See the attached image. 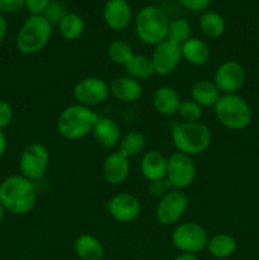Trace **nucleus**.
Returning <instances> with one entry per match:
<instances>
[{
    "label": "nucleus",
    "instance_id": "1",
    "mask_svg": "<svg viewBox=\"0 0 259 260\" xmlns=\"http://www.w3.org/2000/svg\"><path fill=\"white\" fill-rule=\"evenodd\" d=\"M36 183L23 177L13 174L0 182V203L5 212L14 216L29 213L37 203Z\"/></svg>",
    "mask_w": 259,
    "mask_h": 260
},
{
    "label": "nucleus",
    "instance_id": "2",
    "mask_svg": "<svg viewBox=\"0 0 259 260\" xmlns=\"http://www.w3.org/2000/svg\"><path fill=\"white\" fill-rule=\"evenodd\" d=\"M98 119V113L93 109L75 103L61 111L56 127L62 139L68 141H78L91 134Z\"/></svg>",
    "mask_w": 259,
    "mask_h": 260
},
{
    "label": "nucleus",
    "instance_id": "3",
    "mask_svg": "<svg viewBox=\"0 0 259 260\" xmlns=\"http://www.w3.org/2000/svg\"><path fill=\"white\" fill-rule=\"evenodd\" d=\"M52 32L53 25L43 15H29L18 30L15 47L22 55H36L47 46Z\"/></svg>",
    "mask_w": 259,
    "mask_h": 260
},
{
    "label": "nucleus",
    "instance_id": "4",
    "mask_svg": "<svg viewBox=\"0 0 259 260\" xmlns=\"http://www.w3.org/2000/svg\"><path fill=\"white\" fill-rule=\"evenodd\" d=\"M172 141L178 152L193 157L210 147L212 134L201 121L180 122L172 128Z\"/></svg>",
    "mask_w": 259,
    "mask_h": 260
},
{
    "label": "nucleus",
    "instance_id": "5",
    "mask_svg": "<svg viewBox=\"0 0 259 260\" xmlns=\"http://www.w3.org/2000/svg\"><path fill=\"white\" fill-rule=\"evenodd\" d=\"M170 19L156 5H146L135 17V30L141 42L156 46L167 40Z\"/></svg>",
    "mask_w": 259,
    "mask_h": 260
},
{
    "label": "nucleus",
    "instance_id": "6",
    "mask_svg": "<svg viewBox=\"0 0 259 260\" xmlns=\"http://www.w3.org/2000/svg\"><path fill=\"white\" fill-rule=\"evenodd\" d=\"M218 123L231 131H241L251 122V108L248 102L236 94H222L213 107Z\"/></svg>",
    "mask_w": 259,
    "mask_h": 260
},
{
    "label": "nucleus",
    "instance_id": "7",
    "mask_svg": "<svg viewBox=\"0 0 259 260\" xmlns=\"http://www.w3.org/2000/svg\"><path fill=\"white\" fill-rule=\"evenodd\" d=\"M172 244L179 253L196 254L206 250L208 234L202 225L197 222H182L173 230Z\"/></svg>",
    "mask_w": 259,
    "mask_h": 260
},
{
    "label": "nucleus",
    "instance_id": "8",
    "mask_svg": "<svg viewBox=\"0 0 259 260\" xmlns=\"http://www.w3.org/2000/svg\"><path fill=\"white\" fill-rule=\"evenodd\" d=\"M18 165L19 174L32 182H38L45 177L50 167V151L43 144L32 142L20 152Z\"/></svg>",
    "mask_w": 259,
    "mask_h": 260
},
{
    "label": "nucleus",
    "instance_id": "9",
    "mask_svg": "<svg viewBox=\"0 0 259 260\" xmlns=\"http://www.w3.org/2000/svg\"><path fill=\"white\" fill-rule=\"evenodd\" d=\"M189 207V198L183 190L170 189L163 196L155 208V218L163 226L179 223Z\"/></svg>",
    "mask_w": 259,
    "mask_h": 260
},
{
    "label": "nucleus",
    "instance_id": "10",
    "mask_svg": "<svg viewBox=\"0 0 259 260\" xmlns=\"http://www.w3.org/2000/svg\"><path fill=\"white\" fill-rule=\"evenodd\" d=\"M196 172L197 169L193 157L177 151L168 157L165 179L169 183L172 189L184 190L195 182Z\"/></svg>",
    "mask_w": 259,
    "mask_h": 260
},
{
    "label": "nucleus",
    "instance_id": "11",
    "mask_svg": "<svg viewBox=\"0 0 259 260\" xmlns=\"http://www.w3.org/2000/svg\"><path fill=\"white\" fill-rule=\"evenodd\" d=\"M75 102L81 106H101L109 96V84L98 76H86L75 84L73 89Z\"/></svg>",
    "mask_w": 259,
    "mask_h": 260
},
{
    "label": "nucleus",
    "instance_id": "12",
    "mask_svg": "<svg viewBox=\"0 0 259 260\" xmlns=\"http://www.w3.org/2000/svg\"><path fill=\"white\" fill-rule=\"evenodd\" d=\"M246 80L244 66L236 60H226L216 68L213 83L221 94H236Z\"/></svg>",
    "mask_w": 259,
    "mask_h": 260
},
{
    "label": "nucleus",
    "instance_id": "13",
    "mask_svg": "<svg viewBox=\"0 0 259 260\" xmlns=\"http://www.w3.org/2000/svg\"><path fill=\"white\" fill-rule=\"evenodd\" d=\"M155 75L168 76L174 73L182 61L180 46L169 40L155 46L151 56Z\"/></svg>",
    "mask_w": 259,
    "mask_h": 260
},
{
    "label": "nucleus",
    "instance_id": "14",
    "mask_svg": "<svg viewBox=\"0 0 259 260\" xmlns=\"http://www.w3.org/2000/svg\"><path fill=\"white\" fill-rule=\"evenodd\" d=\"M109 216L118 223H131L141 213V202L131 193H117L107 205Z\"/></svg>",
    "mask_w": 259,
    "mask_h": 260
},
{
    "label": "nucleus",
    "instance_id": "15",
    "mask_svg": "<svg viewBox=\"0 0 259 260\" xmlns=\"http://www.w3.org/2000/svg\"><path fill=\"white\" fill-rule=\"evenodd\" d=\"M103 19L114 32L126 29L132 22V8L127 0H107L103 7Z\"/></svg>",
    "mask_w": 259,
    "mask_h": 260
},
{
    "label": "nucleus",
    "instance_id": "16",
    "mask_svg": "<svg viewBox=\"0 0 259 260\" xmlns=\"http://www.w3.org/2000/svg\"><path fill=\"white\" fill-rule=\"evenodd\" d=\"M130 170V159L119 151L111 152L103 161V178L111 185L123 184L128 179Z\"/></svg>",
    "mask_w": 259,
    "mask_h": 260
},
{
    "label": "nucleus",
    "instance_id": "17",
    "mask_svg": "<svg viewBox=\"0 0 259 260\" xmlns=\"http://www.w3.org/2000/svg\"><path fill=\"white\" fill-rule=\"evenodd\" d=\"M109 94L122 103H135L144 94L141 83L127 75L117 76L109 83Z\"/></svg>",
    "mask_w": 259,
    "mask_h": 260
},
{
    "label": "nucleus",
    "instance_id": "18",
    "mask_svg": "<svg viewBox=\"0 0 259 260\" xmlns=\"http://www.w3.org/2000/svg\"><path fill=\"white\" fill-rule=\"evenodd\" d=\"M168 167V157L159 150H149L145 152L140 161V172L147 182H156L165 179Z\"/></svg>",
    "mask_w": 259,
    "mask_h": 260
},
{
    "label": "nucleus",
    "instance_id": "19",
    "mask_svg": "<svg viewBox=\"0 0 259 260\" xmlns=\"http://www.w3.org/2000/svg\"><path fill=\"white\" fill-rule=\"evenodd\" d=\"M91 134L96 144L101 145L104 149H113L118 146L122 137L119 124L108 117H99Z\"/></svg>",
    "mask_w": 259,
    "mask_h": 260
},
{
    "label": "nucleus",
    "instance_id": "20",
    "mask_svg": "<svg viewBox=\"0 0 259 260\" xmlns=\"http://www.w3.org/2000/svg\"><path fill=\"white\" fill-rule=\"evenodd\" d=\"M180 96L174 88L161 85L152 93V106L154 109L161 116H174L178 113L180 106Z\"/></svg>",
    "mask_w": 259,
    "mask_h": 260
},
{
    "label": "nucleus",
    "instance_id": "21",
    "mask_svg": "<svg viewBox=\"0 0 259 260\" xmlns=\"http://www.w3.org/2000/svg\"><path fill=\"white\" fill-rule=\"evenodd\" d=\"M182 60L193 66H203L210 61L211 50L207 43L201 38L190 37L180 46Z\"/></svg>",
    "mask_w": 259,
    "mask_h": 260
},
{
    "label": "nucleus",
    "instance_id": "22",
    "mask_svg": "<svg viewBox=\"0 0 259 260\" xmlns=\"http://www.w3.org/2000/svg\"><path fill=\"white\" fill-rule=\"evenodd\" d=\"M74 251L80 260H102L104 256V246L96 236L91 234H81L74 241Z\"/></svg>",
    "mask_w": 259,
    "mask_h": 260
},
{
    "label": "nucleus",
    "instance_id": "23",
    "mask_svg": "<svg viewBox=\"0 0 259 260\" xmlns=\"http://www.w3.org/2000/svg\"><path fill=\"white\" fill-rule=\"evenodd\" d=\"M222 95L213 80L202 79L193 84L190 89V99L200 104L202 108H210L215 107L220 96Z\"/></svg>",
    "mask_w": 259,
    "mask_h": 260
},
{
    "label": "nucleus",
    "instance_id": "24",
    "mask_svg": "<svg viewBox=\"0 0 259 260\" xmlns=\"http://www.w3.org/2000/svg\"><path fill=\"white\" fill-rule=\"evenodd\" d=\"M236 249H238V243L235 238L226 233L215 234L208 238L207 246H206L207 253L216 259L230 258L231 255H234Z\"/></svg>",
    "mask_w": 259,
    "mask_h": 260
},
{
    "label": "nucleus",
    "instance_id": "25",
    "mask_svg": "<svg viewBox=\"0 0 259 260\" xmlns=\"http://www.w3.org/2000/svg\"><path fill=\"white\" fill-rule=\"evenodd\" d=\"M124 73L127 76L140 81L147 80L155 75L154 65H152L151 57L142 53H135L128 62L123 66Z\"/></svg>",
    "mask_w": 259,
    "mask_h": 260
},
{
    "label": "nucleus",
    "instance_id": "26",
    "mask_svg": "<svg viewBox=\"0 0 259 260\" xmlns=\"http://www.w3.org/2000/svg\"><path fill=\"white\" fill-rule=\"evenodd\" d=\"M198 27L205 37L216 40L220 38L226 30L225 18L215 10H206L201 13L200 20H198Z\"/></svg>",
    "mask_w": 259,
    "mask_h": 260
},
{
    "label": "nucleus",
    "instance_id": "27",
    "mask_svg": "<svg viewBox=\"0 0 259 260\" xmlns=\"http://www.w3.org/2000/svg\"><path fill=\"white\" fill-rule=\"evenodd\" d=\"M60 36L66 41H76L83 36L85 30V23L79 14L70 13L63 17V19L57 25Z\"/></svg>",
    "mask_w": 259,
    "mask_h": 260
},
{
    "label": "nucleus",
    "instance_id": "28",
    "mask_svg": "<svg viewBox=\"0 0 259 260\" xmlns=\"http://www.w3.org/2000/svg\"><path fill=\"white\" fill-rule=\"evenodd\" d=\"M145 146H146V139L144 135L139 131H130L122 135L118 144V151L130 159L141 154Z\"/></svg>",
    "mask_w": 259,
    "mask_h": 260
},
{
    "label": "nucleus",
    "instance_id": "29",
    "mask_svg": "<svg viewBox=\"0 0 259 260\" xmlns=\"http://www.w3.org/2000/svg\"><path fill=\"white\" fill-rule=\"evenodd\" d=\"M190 37H192V25H190L189 20L184 19V18H175V19L170 20L167 40L182 46Z\"/></svg>",
    "mask_w": 259,
    "mask_h": 260
},
{
    "label": "nucleus",
    "instance_id": "30",
    "mask_svg": "<svg viewBox=\"0 0 259 260\" xmlns=\"http://www.w3.org/2000/svg\"><path fill=\"white\" fill-rule=\"evenodd\" d=\"M107 52H108V57L112 62L121 66L126 65L130 58L135 55L132 46L122 40H116L109 43Z\"/></svg>",
    "mask_w": 259,
    "mask_h": 260
},
{
    "label": "nucleus",
    "instance_id": "31",
    "mask_svg": "<svg viewBox=\"0 0 259 260\" xmlns=\"http://www.w3.org/2000/svg\"><path fill=\"white\" fill-rule=\"evenodd\" d=\"M183 122H198L203 114V108L193 99H185L180 102L178 113Z\"/></svg>",
    "mask_w": 259,
    "mask_h": 260
},
{
    "label": "nucleus",
    "instance_id": "32",
    "mask_svg": "<svg viewBox=\"0 0 259 260\" xmlns=\"http://www.w3.org/2000/svg\"><path fill=\"white\" fill-rule=\"evenodd\" d=\"M68 13L69 12L63 3L58 2V0H52V2L48 4V7L46 8V10L43 12L42 15L52 25H58V23L63 19V17H65Z\"/></svg>",
    "mask_w": 259,
    "mask_h": 260
},
{
    "label": "nucleus",
    "instance_id": "33",
    "mask_svg": "<svg viewBox=\"0 0 259 260\" xmlns=\"http://www.w3.org/2000/svg\"><path fill=\"white\" fill-rule=\"evenodd\" d=\"M13 118H14V111H13L12 104L8 103L4 99H0V129L4 131L7 127H9Z\"/></svg>",
    "mask_w": 259,
    "mask_h": 260
},
{
    "label": "nucleus",
    "instance_id": "34",
    "mask_svg": "<svg viewBox=\"0 0 259 260\" xmlns=\"http://www.w3.org/2000/svg\"><path fill=\"white\" fill-rule=\"evenodd\" d=\"M183 8L193 13H203L208 10L212 0H177Z\"/></svg>",
    "mask_w": 259,
    "mask_h": 260
},
{
    "label": "nucleus",
    "instance_id": "35",
    "mask_svg": "<svg viewBox=\"0 0 259 260\" xmlns=\"http://www.w3.org/2000/svg\"><path fill=\"white\" fill-rule=\"evenodd\" d=\"M52 0H25L24 8L30 15H42Z\"/></svg>",
    "mask_w": 259,
    "mask_h": 260
},
{
    "label": "nucleus",
    "instance_id": "36",
    "mask_svg": "<svg viewBox=\"0 0 259 260\" xmlns=\"http://www.w3.org/2000/svg\"><path fill=\"white\" fill-rule=\"evenodd\" d=\"M172 189L169 185V183L167 182V179H161V180H156V182H150L149 183V193L151 196L156 198H161L163 196L167 194L169 190Z\"/></svg>",
    "mask_w": 259,
    "mask_h": 260
},
{
    "label": "nucleus",
    "instance_id": "37",
    "mask_svg": "<svg viewBox=\"0 0 259 260\" xmlns=\"http://www.w3.org/2000/svg\"><path fill=\"white\" fill-rule=\"evenodd\" d=\"M25 0H0V12L13 14L24 8Z\"/></svg>",
    "mask_w": 259,
    "mask_h": 260
},
{
    "label": "nucleus",
    "instance_id": "38",
    "mask_svg": "<svg viewBox=\"0 0 259 260\" xmlns=\"http://www.w3.org/2000/svg\"><path fill=\"white\" fill-rule=\"evenodd\" d=\"M7 32H8V22L7 19H5L4 14L0 12V43L5 40Z\"/></svg>",
    "mask_w": 259,
    "mask_h": 260
},
{
    "label": "nucleus",
    "instance_id": "39",
    "mask_svg": "<svg viewBox=\"0 0 259 260\" xmlns=\"http://www.w3.org/2000/svg\"><path fill=\"white\" fill-rule=\"evenodd\" d=\"M8 149V139H7V135L3 129H0V159L5 155Z\"/></svg>",
    "mask_w": 259,
    "mask_h": 260
},
{
    "label": "nucleus",
    "instance_id": "40",
    "mask_svg": "<svg viewBox=\"0 0 259 260\" xmlns=\"http://www.w3.org/2000/svg\"><path fill=\"white\" fill-rule=\"evenodd\" d=\"M173 260H200L196 254H188V253H179Z\"/></svg>",
    "mask_w": 259,
    "mask_h": 260
},
{
    "label": "nucleus",
    "instance_id": "41",
    "mask_svg": "<svg viewBox=\"0 0 259 260\" xmlns=\"http://www.w3.org/2000/svg\"><path fill=\"white\" fill-rule=\"evenodd\" d=\"M5 211H4V208H3V206H2V203H0V226H2V223H3V221H4V216H5Z\"/></svg>",
    "mask_w": 259,
    "mask_h": 260
},
{
    "label": "nucleus",
    "instance_id": "42",
    "mask_svg": "<svg viewBox=\"0 0 259 260\" xmlns=\"http://www.w3.org/2000/svg\"><path fill=\"white\" fill-rule=\"evenodd\" d=\"M136 260H146V259H136Z\"/></svg>",
    "mask_w": 259,
    "mask_h": 260
}]
</instances>
